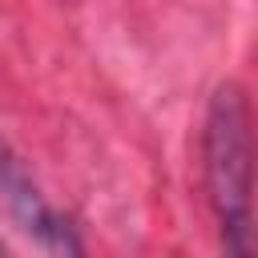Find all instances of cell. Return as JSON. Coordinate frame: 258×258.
Masks as SVG:
<instances>
[{
  "mask_svg": "<svg viewBox=\"0 0 258 258\" xmlns=\"http://www.w3.org/2000/svg\"><path fill=\"white\" fill-rule=\"evenodd\" d=\"M0 202L12 214V222L40 246L44 258H89L73 222L44 198L28 161L16 153V145L4 133H0Z\"/></svg>",
  "mask_w": 258,
  "mask_h": 258,
  "instance_id": "obj_2",
  "label": "cell"
},
{
  "mask_svg": "<svg viewBox=\"0 0 258 258\" xmlns=\"http://www.w3.org/2000/svg\"><path fill=\"white\" fill-rule=\"evenodd\" d=\"M0 258H8V250H4V242H0Z\"/></svg>",
  "mask_w": 258,
  "mask_h": 258,
  "instance_id": "obj_3",
  "label": "cell"
},
{
  "mask_svg": "<svg viewBox=\"0 0 258 258\" xmlns=\"http://www.w3.org/2000/svg\"><path fill=\"white\" fill-rule=\"evenodd\" d=\"M202 177L226 258H254L250 214V105L238 81H222L202 121Z\"/></svg>",
  "mask_w": 258,
  "mask_h": 258,
  "instance_id": "obj_1",
  "label": "cell"
}]
</instances>
